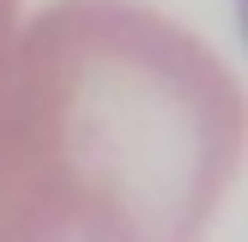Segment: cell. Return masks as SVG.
<instances>
[{
  "label": "cell",
  "mask_w": 248,
  "mask_h": 242,
  "mask_svg": "<svg viewBox=\"0 0 248 242\" xmlns=\"http://www.w3.org/2000/svg\"><path fill=\"white\" fill-rule=\"evenodd\" d=\"M242 18H248V0H242Z\"/></svg>",
  "instance_id": "6da1fadb"
}]
</instances>
